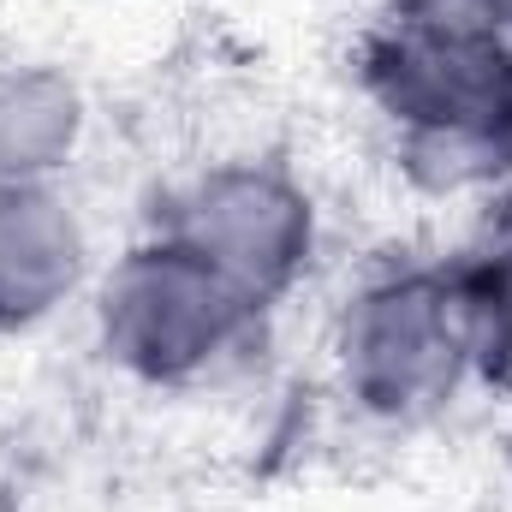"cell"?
<instances>
[{
    "label": "cell",
    "instance_id": "obj_2",
    "mask_svg": "<svg viewBox=\"0 0 512 512\" xmlns=\"http://www.w3.org/2000/svg\"><path fill=\"white\" fill-rule=\"evenodd\" d=\"M340 393L376 423H423L477 382L471 304L453 262H387L334 322Z\"/></svg>",
    "mask_w": 512,
    "mask_h": 512
},
{
    "label": "cell",
    "instance_id": "obj_1",
    "mask_svg": "<svg viewBox=\"0 0 512 512\" xmlns=\"http://www.w3.org/2000/svg\"><path fill=\"white\" fill-rule=\"evenodd\" d=\"M358 84L423 191L465 197L512 179V36L382 18L358 54Z\"/></svg>",
    "mask_w": 512,
    "mask_h": 512
},
{
    "label": "cell",
    "instance_id": "obj_5",
    "mask_svg": "<svg viewBox=\"0 0 512 512\" xmlns=\"http://www.w3.org/2000/svg\"><path fill=\"white\" fill-rule=\"evenodd\" d=\"M90 280V227L66 185H0V334L42 328Z\"/></svg>",
    "mask_w": 512,
    "mask_h": 512
},
{
    "label": "cell",
    "instance_id": "obj_6",
    "mask_svg": "<svg viewBox=\"0 0 512 512\" xmlns=\"http://www.w3.org/2000/svg\"><path fill=\"white\" fill-rule=\"evenodd\" d=\"M90 137V96L66 66L0 72V185H60Z\"/></svg>",
    "mask_w": 512,
    "mask_h": 512
},
{
    "label": "cell",
    "instance_id": "obj_8",
    "mask_svg": "<svg viewBox=\"0 0 512 512\" xmlns=\"http://www.w3.org/2000/svg\"><path fill=\"white\" fill-rule=\"evenodd\" d=\"M382 18H393V24H423V30L512 36V0H382Z\"/></svg>",
    "mask_w": 512,
    "mask_h": 512
},
{
    "label": "cell",
    "instance_id": "obj_7",
    "mask_svg": "<svg viewBox=\"0 0 512 512\" xmlns=\"http://www.w3.org/2000/svg\"><path fill=\"white\" fill-rule=\"evenodd\" d=\"M465 304H471V340H477V382L512 393V203L495 209L483 239L453 256Z\"/></svg>",
    "mask_w": 512,
    "mask_h": 512
},
{
    "label": "cell",
    "instance_id": "obj_4",
    "mask_svg": "<svg viewBox=\"0 0 512 512\" xmlns=\"http://www.w3.org/2000/svg\"><path fill=\"white\" fill-rule=\"evenodd\" d=\"M179 245L233 280L256 310H274L316 262V197L280 161H215L197 167L155 221Z\"/></svg>",
    "mask_w": 512,
    "mask_h": 512
},
{
    "label": "cell",
    "instance_id": "obj_3",
    "mask_svg": "<svg viewBox=\"0 0 512 512\" xmlns=\"http://www.w3.org/2000/svg\"><path fill=\"white\" fill-rule=\"evenodd\" d=\"M90 298L102 358L143 387L209 382L239 358V346L262 322V310L233 280H221L161 227L114 256L90 280Z\"/></svg>",
    "mask_w": 512,
    "mask_h": 512
}]
</instances>
